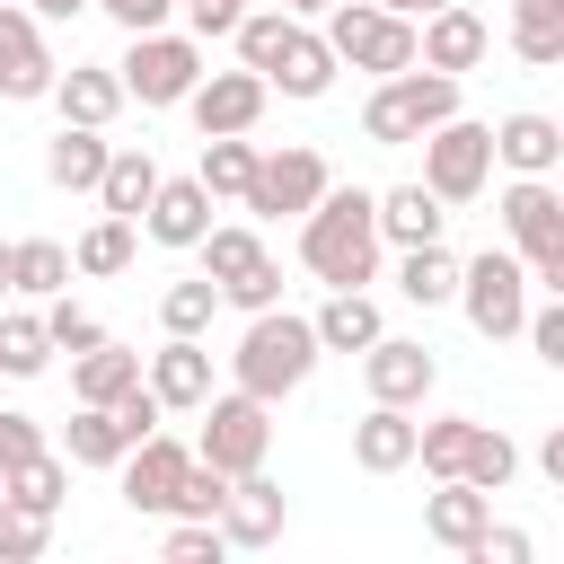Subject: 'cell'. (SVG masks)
<instances>
[{
	"mask_svg": "<svg viewBox=\"0 0 564 564\" xmlns=\"http://www.w3.org/2000/svg\"><path fill=\"white\" fill-rule=\"evenodd\" d=\"M300 264L326 282V291H361L379 273V220H370V194L361 185H326L308 212H300Z\"/></svg>",
	"mask_w": 564,
	"mask_h": 564,
	"instance_id": "6da1fadb",
	"label": "cell"
},
{
	"mask_svg": "<svg viewBox=\"0 0 564 564\" xmlns=\"http://www.w3.org/2000/svg\"><path fill=\"white\" fill-rule=\"evenodd\" d=\"M308 370H317V326H308V317H291V308H256V326H247V335H238V352H229V388H247V397L282 405Z\"/></svg>",
	"mask_w": 564,
	"mask_h": 564,
	"instance_id": "7a4b0ae2",
	"label": "cell"
},
{
	"mask_svg": "<svg viewBox=\"0 0 564 564\" xmlns=\"http://www.w3.org/2000/svg\"><path fill=\"white\" fill-rule=\"evenodd\" d=\"M458 115V79L449 70H388L379 88H370V106H361V132L379 141V150H405V141H423L432 123H449Z\"/></svg>",
	"mask_w": 564,
	"mask_h": 564,
	"instance_id": "3957f363",
	"label": "cell"
},
{
	"mask_svg": "<svg viewBox=\"0 0 564 564\" xmlns=\"http://www.w3.org/2000/svg\"><path fill=\"white\" fill-rule=\"evenodd\" d=\"M494 212H502V229H511L520 273H529L538 291H564V194H555L546 176H511Z\"/></svg>",
	"mask_w": 564,
	"mask_h": 564,
	"instance_id": "277c9868",
	"label": "cell"
},
{
	"mask_svg": "<svg viewBox=\"0 0 564 564\" xmlns=\"http://www.w3.org/2000/svg\"><path fill=\"white\" fill-rule=\"evenodd\" d=\"M326 53L352 62V70H414V18L379 9V0H335L326 9Z\"/></svg>",
	"mask_w": 564,
	"mask_h": 564,
	"instance_id": "5b68a950",
	"label": "cell"
},
{
	"mask_svg": "<svg viewBox=\"0 0 564 564\" xmlns=\"http://www.w3.org/2000/svg\"><path fill=\"white\" fill-rule=\"evenodd\" d=\"M194 256H203L212 291H220L229 308H247V317L282 300V264L264 256V238H256V229H203V238H194Z\"/></svg>",
	"mask_w": 564,
	"mask_h": 564,
	"instance_id": "8992f818",
	"label": "cell"
},
{
	"mask_svg": "<svg viewBox=\"0 0 564 564\" xmlns=\"http://www.w3.org/2000/svg\"><path fill=\"white\" fill-rule=\"evenodd\" d=\"M203 414V441H194V458H212L220 476H247V467H264V449H273V405L264 397H247V388H220V397H203L194 405Z\"/></svg>",
	"mask_w": 564,
	"mask_h": 564,
	"instance_id": "52a82bcc",
	"label": "cell"
},
{
	"mask_svg": "<svg viewBox=\"0 0 564 564\" xmlns=\"http://www.w3.org/2000/svg\"><path fill=\"white\" fill-rule=\"evenodd\" d=\"M115 79H123V97H141V106H185V88L203 79V44H194V35H167V26H141L132 53L115 62Z\"/></svg>",
	"mask_w": 564,
	"mask_h": 564,
	"instance_id": "ba28073f",
	"label": "cell"
},
{
	"mask_svg": "<svg viewBox=\"0 0 564 564\" xmlns=\"http://www.w3.org/2000/svg\"><path fill=\"white\" fill-rule=\"evenodd\" d=\"M423 185H432L441 203H476V194L494 185V123H467V115L432 123V132H423Z\"/></svg>",
	"mask_w": 564,
	"mask_h": 564,
	"instance_id": "9c48e42d",
	"label": "cell"
},
{
	"mask_svg": "<svg viewBox=\"0 0 564 564\" xmlns=\"http://www.w3.org/2000/svg\"><path fill=\"white\" fill-rule=\"evenodd\" d=\"M458 308H467V326L476 335H520V317H529V273H520V256H476V264H458V291H449Z\"/></svg>",
	"mask_w": 564,
	"mask_h": 564,
	"instance_id": "30bf717a",
	"label": "cell"
},
{
	"mask_svg": "<svg viewBox=\"0 0 564 564\" xmlns=\"http://www.w3.org/2000/svg\"><path fill=\"white\" fill-rule=\"evenodd\" d=\"M335 176H326V159L308 150V141H291V150H256V176H247V212H264V220H300L317 194H326Z\"/></svg>",
	"mask_w": 564,
	"mask_h": 564,
	"instance_id": "8fae6325",
	"label": "cell"
},
{
	"mask_svg": "<svg viewBox=\"0 0 564 564\" xmlns=\"http://www.w3.org/2000/svg\"><path fill=\"white\" fill-rule=\"evenodd\" d=\"M361 379H370V397L379 405H423L432 397V379H441V361H432V344H405V335H370L361 344Z\"/></svg>",
	"mask_w": 564,
	"mask_h": 564,
	"instance_id": "7c38bea8",
	"label": "cell"
},
{
	"mask_svg": "<svg viewBox=\"0 0 564 564\" xmlns=\"http://www.w3.org/2000/svg\"><path fill=\"white\" fill-rule=\"evenodd\" d=\"M485 53H494V26H485L476 9H458V0H449V9H423V26H414V62H423V70H449V79H458V70H476Z\"/></svg>",
	"mask_w": 564,
	"mask_h": 564,
	"instance_id": "4fadbf2b",
	"label": "cell"
},
{
	"mask_svg": "<svg viewBox=\"0 0 564 564\" xmlns=\"http://www.w3.org/2000/svg\"><path fill=\"white\" fill-rule=\"evenodd\" d=\"M264 97H273V88H264V70H247V62H238V70H203V79L185 88V106H194L203 132H256Z\"/></svg>",
	"mask_w": 564,
	"mask_h": 564,
	"instance_id": "5bb4252c",
	"label": "cell"
},
{
	"mask_svg": "<svg viewBox=\"0 0 564 564\" xmlns=\"http://www.w3.org/2000/svg\"><path fill=\"white\" fill-rule=\"evenodd\" d=\"M53 70L62 62L44 53V18L18 9V0H0V97H44Z\"/></svg>",
	"mask_w": 564,
	"mask_h": 564,
	"instance_id": "9a60e30c",
	"label": "cell"
},
{
	"mask_svg": "<svg viewBox=\"0 0 564 564\" xmlns=\"http://www.w3.org/2000/svg\"><path fill=\"white\" fill-rule=\"evenodd\" d=\"M141 379H150V397H159L167 414H194V405L212 397V352H203V335H167V344L141 361Z\"/></svg>",
	"mask_w": 564,
	"mask_h": 564,
	"instance_id": "2e32d148",
	"label": "cell"
},
{
	"mask_svg": "<svg viewBox=\"0 0 564 564\" xmlns=\"http://www.w3.org/2000/svg\"><path fill=\"white\" fill-rule=\"evenodd\" d=\"M115 467H123V502H132V511H167V502H176V476L194 467V449L167 441V432H150V441H132Z\"/></svg>",
	"mask_w": 564,
	"mask_h": 564,
	"instance_id": "e0dca14e",
	"label": "cell"
},
{
	"mask_svg": "<svg viewBox=\"0 0 564 564\" xmlns=\"http://www.w3.org/2000/svg\"><path fill=\"white\" fill-rule=\"evenodd\" d=\"M220 538L229 546H273L282 538V485L264 476V467H247V476H229V494H220Z\"/></svg>",
	"mask_w": 564,
	"mask_h": 564,
	"instance_id": "ac0fdd59",
	"label": "cell"
},
{
	"mask_svg": "<svg viewBox=\"0 0 564 564\" xmlns=\"http://www.w3.org/2000/svg\"><path fill=\"white\" fill-rule=\"evenodd\" d=\"M141 229H150L159 247H194V238L212 229V194H203V176H159L150 203H141Z\"/></svg>",
	"mask_w": 564,
	"mask_h": 564,
	"instance_id": "d6986e66",
	"label": "cell"
},
{
	"mask_svg": "<svg viewBox=\"0 0 564 564\" xmlns=\"http://www.w3.org/2000/svg\"><path fill=\"white\" fill-rule=\"evenodd\" d=\"M370 220H379V247H423V238H441V229H449V203L414 176V185L370 194Z\"/></svg>",
	"mask_w": 564,
	"mask_h": 564,
	"instance_id": "ffe728a7",
	"label": "cell"
},
{
	"mask_svg": "<svg viewBox=\"0 0 564 564\" xmlns=\"http://www.w3.org/2000/svg\"><path fill=\"white\" fill-rule=\"evenodd\" d=\"M485 520H494V494H485V485H467V476H441V494L423 502V538H432V546H449V555H467V546L485 538Z\"/></svg>",
	"mask_w": 564,
	"mask_h": 564,
	"instance_id": "44dd1931",
	"label": "cell"
},
{
	"mask_svg": "<svg viewBox=\"0 0 564 564\" xmlns=\"http://www.w3.org/2000/svg\"><path fill=\"white\" fill-rule=\"evenodd\" d=\"M494 159L511 176H555L564 167V123L555 115H502L494 123Z\"/></svg>",
	"mask_w": 564,
	"mask_h": 564,
	"instance_id": "7402d4cb",
	"label": "cell"
},
{
	"mask_svg": "<svg viewBox=\"0 0 564 564\" xmlns=\"http://www.w3.org/2000/svg\"><path fill=\"white\" fill-rule=\"evenodd\" d=\"M352 467H361V476H397V467H414V414L370 397V414L352 423Z\"/></svg>",
	"mask_w": 564,
	"mask_h": 564,
	"instance_id": "603a6c76",
	"label": "cell"
},
{
	"mask_svg": "<svg viewBox=\"0 0 564 564\" xmlns=\"http://www.w3.org/2000/svg\"><path fill=\"white\" fill-rule=\"evenodd\" d=\"M53 106H62V123H115L123 115V79L115 70H97V62H79V70H53V88H44Z\"/></svg>",
	"mask_w": 564,
	"mask_h": 564,
	"instance_id": "cb8c5ba5",
	"label": "cell"
},
{
	"mask_svg": "<svg viewBox=\"0 0 564 564\" xmlns=\"http://www.w3.org/2000/svg\"><path fill=\"white\" fill-rule=\"evenodd\" d=\"M106 132L97 123H62L53 141H44V176L62 185V194H97V176H106Z\"/></svg>",
	"mask_w": 564,
	"mask_h": 564,
	"instance_id": "d4e9b609",
	"label": "cell"
},
{
	"mask_svg": "<svg viewBox=\"0 0 564 564\" xmlns=\"http://www.w3.org/2000/svg\"><path fill=\"white\" fill-rule=\"evenodd\" d=\"M335 53H326V35H308V26H291V44L273 53V70H264V88H282V97H326L335 88Z\"/></svg>",
	"mask_w": 564,
	"mask_h": 564,
	"instance_id": "484cf974",
	"label": "cell"
},
{
	"mask_svg": "<svg viewBox=\"0 0 564 564\" xmlns=\"http://www.w3.org/2000/svg\"><path fill=\"white\" fill-rule=\"evenodd\" d=\"M132 379H141V352H123L115 335L88 344V352H70V388H79V405H115Z\"/></svg>",
	"mask_w": 564,
	"mask_h": 564,
	"instance_id": "4316f807",
	"label": "cell"
},
{
	"mask_svg": "<svg viewBox=\"0 0 564 564\" xmlns=\"http://www.w3.org/2000/svg\"><path fill=\"white\" fill-rule=\"evenodd\" d=\"M0 494H9V511H62V494H70V458H53V449H26L9 476H0Z\"/></svg>",
	"mask_w": 564,
	"mask_h": 564,
	"instance_id": "83f0119b",
	"label": "cell"
},
{
	"mask_svg": "<svg viewBox=\"0 0 564 564\" xmlns=\"http://www.w3.org/2000/svg\"><path fill=\"white\" fill-rule=\"evenodd\" d=\"M150 185H159V159H150V150H106V176H97V203H106L115 220H141V203H150Z\"/></svg>",
	"mask_w": 564,
	"mask_h": 564,
	"instance_id": "f1b7e54d",
	"label": "cell"
},
{
	"mask_svg": "<svg viewBox=\"0 0 564 564\" xmlns=\"http://www.w3.org/2000/svg\"><path fill=\"white\" fill-rule=\"evenodd\" d=\"M308 326H317V352H361V344L379 335V300H370V291H335Z\"/></svg>",
	"mask_w": 564,
	"mask_h": 564,
	"instance_id": "f546056e",
	"label": "cell"
},
{
	"mask_svg": "<svg viewBox=\"0 0 564 564\" xmlns=\"http://www.w3.org/2000/svg\"><path fill=\"white\" fill-rule=\"evenodd\" d=\"M194 176H203V194H212V203H220V194L238 203V194H247V176H256V141H247V132H203V167H194Z\"/></svg>",
	"mask_w": 564,
	"mask_h": 564,
	"instance_id": "4dcf8cb0",
	"label": "cell"
},
{
	"mask_svg": "<svg viewBox=\"0 0 564 564\" xmlns=\"http://www.w3.org/2000/svg\"><path fill=\"white\" fill-rule=\"evenodd\" d=\"M132 247H141V220L97 212V220L79 229V247H70V273H123V264H132Z\"/></svg>",
	"mask_w": 564,
	"mask_h": 564,
	"instance_id": "1f68e13d",
	"label": "cell"
},
{
	"mask_svg": "<svg viewBox=\"0 0 564 564\" xmlns=\"http://www.w3.org/2000/svg\"><path fill=\"white\" fill-rule=\"evenodd\" d=\"M397 291H405L414 308H441V300L458 291V256H449L441 238H423V247H405V264H397Z\"/></svg>",
	"mask_w": 564,
	"mask_h": 564,
	"instance_id": "d6a6232c",
	"label": "cell"
},
{
	"mask_svg": "<svg viewBox=\"0 0 564 564\" xmlns=\"http://www.w3.org/2000/svg\"><path fill=\"white\" fill-rule=\"evenodd\" d=\"M132 441H123V423H115V405H79L70 414V432H62V458L70 467H115Z\"/></svg>",
	"mask_w": 564,
	"mask_h": 564,
	"instance_id": "836d02e7",
	"label": "cell"
},
{
	"mask_svg": "<svg viewBox=\"0 0 564 564\" xmlns=\"http://www.w3.org/2000/svg\"><path fill=\"white\" fill-rule=\"evenodd\" d=\"M511 53L520 62H564V0H511Z\"/></svg>",
	"mask_w": 564,
	"mask_h": 564,
	"instance_id": "e575fe53",
	"label": "cell"
},
{
	"mask_svg": "<svg viewBox=\"0 0 564 564\" xmlns=\"http://www.w3.org/2000/svg\"><path fill=\"white\" fill-rule=\"evenodd\" d=\"M62 282H70V247H53V238H18V247H9V291L53 300Z\"/></svg>",
	"mask_w": 564,
	"mask_h": 564,
	"instance_id": "d590c367",
	"label": "cell"
},
{
	"mask_svg": "<svg viewBox=\"0 0 564 564\" xmlns=\"http://www.w3.org/2000/svg\"><path fill=\"white\" fill-rule=\"evenodd\" d=\"M458 476H467V485H485V494H502V485L520 476V441H511L502 423H476V432H467V458H458Z\"/></svg>",
	"mask_w": 564,
	"mask_h": 564,
	"instance_id": "8d00e7d4",
	"label": "cell"
},
{
	"mask_svg": "<svg viewBox=\"0 0 564 564\" xmlns=\"http://www.w3.org/2000/svg\"><path fill=\"white\" fill-rule=\"evenodd\" d=\"M291 26H300L291 9H238V26H229V35H238V62H247V70H273V53L291 44Z\"/></svg>",
	"mask_w": 564,
	"mask_h": 564,
	"instance_id": "74e56055",
	"label": "cell"
},
{
	"mask_svg": "<svg viewBox=\"0 0 564 564\" xmlns=\"http://www.w3.org/2000/svg\"><path fill=\"white\" fill-rule=\"evenodd\" d=\"M467 432H476V414H432V423H414V458H423V476H458Z\"/></svg>",
	"mask_w": 564,
	"mask_h": 564,
	"instance_id": "f35d334b",
	"label": "cell"
},
{
	"mask_svg": "<svg viewBox=\"0 0 564 564\" xmlns=\"http://www.w3.org/2000/svg\"><path fill=\"white\" fill-rule=\"evenodd\" d=\"M44 361H53V335H44V317L9 308V317H0V370H9V379H35Z\"/></svg>",
	"mask_w": 564,
	"mask_h": 564,
	"instance_id": "ab89813d",
	"label": "cell"
},
{
	"mask_svg": "<svg viewBox=\"0 0 564 564\" xmlns=\"http://www.w3.org/2000/svg\"><path fill=\"white\" fill-rule=\"evenodd\" d=\"M212 308H220L212 273H203V282H167V300H159V326H167V335H203V326H212Z\"/></svg>",
	"mask_w": 564,
	"mask_h": 564,
	"instance_id": "60d3db41",
	"label": "cell"
},
{
	"mask_svg": "<svg viewBox=\"0 0 564 564\" xmlns=\"http://www.w3.org/2000/svg\"><path fill=\"white\" fill-rule=\"evenodd\" d=\"M220 494H229V476H220L212 458H194V467L176 476V502H167V520H212V511H220Z\"/></svg>",
	"mask_w": 564,
	"mask_h": 564,
	"instance_id": "b9f144b4",
	"label": "cell"
},
{
	"mask_svg": "<svg viewBox=\"0 0 564 564\" xmlns=\"http://www.w3.org/2000/svg\"><path fill=\"white\" fill-rule=\"evenodd\" d=\"M44 335H53V352H88V344H106V326H97L79 300H62V291H53V308H44Z\"/></svg>",
	"mask_w": 564,
	"mask_h": 564,
	"instance_id": "7bdbcfd3",
	"label": "cell"
},
{
	"mask_svg": "<svg viewBox=\"0 0 564 564\" xmlns=\"http://www.w3.org/2000/svg\"><path fill=\"white\" fill-rule=\"evenodd\" d=\"M44 538H53V520H44V511H0V564H35V555H44Z\"/></svg>",
	"mask_w": 564,
	"mask_h": 564,
	"instance_id": "ee69618b",
	"label": "cell"
},
{
	"mask_svg": "<svg viewBox=\"0 0 564 564\" xmlns=\"http://www.w3.org/2000/svg\"><path fill=\"white\" fill-rule=\"evenodd\" d=\"M220 546H229L220 520H176L167 529V564H220Z\"/></svg>",
	"mask_w": 564,
	"mask_h": 564,
	"instance_id": "f6af8a7d",
	"label": "cell"
},
{
	"mask_svg": "<svg viewBox=\"0 0 564 564\" xmlns=\"http://www.w3.org/2000/svg\"><path fill=\"white\" fill-rule=\"evenodd\" d=\"M115 423H123V441H150V432H159V423H167V405H159V397H150V379H132V388H123V397H115Z\"/></svg>",
	"mask_w": 564,
	"mask_h": 564,
	"instance_id": "bcb514c9",
	"label": "cell"
},
{
	"mask_svg": "<svg viewBox=\"0 0 564 564\" xmlns=\"http://www.w3.org/2000/svg\"><path fill=\"white\" fill-rule=\"evenodd\" d=\"M520 335L538 344V361H555V370H564V291H555L546 308H529V317H520Z\"/></svg>",
	"mask_w": 564,
	"mask_h": 564,
	"instance_id": "7dc6e473",
	"label": "cell"
},
{
	"mask_svg": "<svg viewBox=\"0 0 564 564\" xmlns=\"http://www.w3.org/2000/svg\"><path fill=\"white\" fill-rule=\"evenodd\" d=\"M26 449H44V423H35V414H18V405H0V476H9Z\"/></svg>",
	"mask_w": 564,
	"mask_h": 564,
	"instance_id": "c3c4849f",
	"label": "cell"
},
{
	"mask_svg": "<svg viewBox=\"0 0 564 564\" xmlns=\"http://www.w3.org/2000/svg\"><path fill=\"white\" fill-rule=\"evenodd\" d=\"M467 564H529V529H494L485 520V538L467 546Z\"/></svg>",
	"mask_w": 564,
	"mask_h": 564,
	"instance_id": "681fc988",
	"label": "cell"
},
{
	"mask_svg": "<svg viewBox=\"0 0 564 564\" xmlns=\"http://www.w3.org/2000/svg\"><path fill=\"white\" fill-rule=\"evenodd\" d=\"M238 9H247V0H185V26H194V44L229 35V26H238Z\"/></svg>",
	"mask_w": 564,
	"mask_h": 564,
	"instance_id": "f907efd6",
	"label": "cell"
},
{
	"mask_svg": "<svg viewBox=\"0 0 564 564\" xmlns=\"http://www.w3.org/2000/svg\"><path fill=\"white\" fill-rule=\"evenodd\" d=\"M88 9H106L123 35H141V26H167V9H176V0H88Z\"/></svg>",
	"mask_w": 564,
	"mask_h": 564,
	"instance_id": "816d5d0a",
	"label": "cell"
},
{
	"mask_svg": "<svg viewBox=\"0 0 564 564\" xmlns=\"http://www.w3.org/2000/svg\"><path fill=\"white\" fill-rule=\"evenodd\" d=\"M538 467H546V485H564V432H546V441H538Z\"/></svg>",
	"mask_w": 564,
	"mask_h": 564,
	"instance_id": "f5cc1de1",
	"label": "cell"
},
{
	"mask_svg": "<svg viewBox=\"0 0 564 564\" xmlns=\"http://www.w3.org/2000/svg\"><path fill=\"white\" fill-rule=\"evenodd\" d=\"M26 9H35V18H44V26H62V18H79V9H88V0H26Z\"/></svg>",
	"mask_w": 564,
	"mask_h": 564,
	"instance_id": "db71d44e",
	"label": "cell"
},
{
	"mask_svg": "<svg viewBox=\"0 0 564 564\" xmlns=\"http://www.w3.org/2000/svg\"><path fill=\"white\" fill-rule=\"evenodd\" d=\"M379 9H397V18H423V9H449V0H379Z\"/></svg>",
	"mask_w": 564,
	"mask_h": 564,
	"instance_id": "11a10c76",
	"label": "cell"
},
{
	"mask_svg": "<svg viewBox=\"0 0 564 564\" xmlns=\"http://www.w3.org/2000/svg\"><path fill=\"white\" fill-rule=\"evenodd\" d=\"M282 9H291V18H326L335 0H282Z\"/></svg>",
	"mask_w": 564,
	"mask_h": 564,
	"instance_id": "9f6ffc18",
	"label": "cell"
},
{
	"mask_svg": "<svg viewBox=\"0 0 564 564\" xmlns=\"http://www.w3.org/2000/svg\"><path fill=\"white\" fill-rule=\"evenodd\" d=\"M0 291H9V238H0Z\"/></svg>",
	"mask_w": 564,
	"mask_h": 564,
	"instance_id": "6f0895ef",
	"label": "cell"
},
{
	"mask_svg": "<svg viewBox=\"0 0 564 564\" xmlns=\"http://www.w3.org/2000/svg\"><path fill=\"white\" fill-rule=\"evenodd\" d=\"M0 511H9V494H0Z\"/></svg>",
	"mask_w": 564,
	"mask_h": 564,
	"instance_id": "680465c9",
	"label": "cell"
}]
</instances>
